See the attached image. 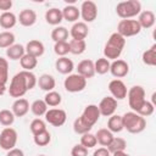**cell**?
<instances>
[{
    "instance_id": "1",
    "label": "cell",
    "mask_w": 156,
    "mask_h": 156,
    "mask_svg": "<svg viewBox=\"0 0 156 156\" xmlns=\"http://www.w3.org/2000/svg\"><path fill=\"white\" fill-rule=\"evenodd\" d=\"M37 80H38V78L35 77V74L33 72L23 71V69L20 71L11 79V83L9 87L10 96L15 98V99L22 98L28 90H32L37 85Z\"/></svg>"
},
{
    "instance_id": "2",
    "label": "cell",
    "mask_w": 156,
    "mask_h": 156,
    "mask_svg": "<svg viewBox=\"0 0 156 156\" xmlns=\"http://www.w3.org/2000/svg\"><path fill=\"white\" fill-rule=\"evenodd\" d=\"M124 46H126V39L122 35H119L117 32L112 33L104 46V57L107 58L108 61L110 60L115 61L119 58Z\"/></svg>"
},
{
    "instance_id": "3",
    "label": "cell",
    "mask_w": 156,
    "mask_h": 156,
    "mask_svg": "<svg viewBox=\"0 0 156 156\" xmlns=\"http://www.w3.org/2000/svg\"><path fill=\"white\" fill-rule=\"evenodd\" d=\"M122 123L123 129L132 134H139L146 128V119L133 111L126 112L122 116Z\"/></svg>"
},
{
    "instance_id": "4",
    "label": "cell",
    "mask_w": 156,
    "mask_h": 156,
    "mask_svg": "<svg viewBox=\"0 0 156 156\" xmlns=\"http://www.w3.org/2000/svg\"><path fill=\"white\" fill-rule=\"evenodd\" d=\"M141 12V4L138 0L121 1L116 6V13L122 20H130Z\"/></svg>"
},
{
    "instance_id": "5",
    "label": "cell",
    "mask_w": 156,
    "mask_h": 156,
    "mask_svg": "<svg viewBox=\"0 0 156 156\" xmlns=\"http://www.w3.org/2000/svg\"><path fill=\"white\" fill-rule=\"evenodd\" d=\"M127 98H128L129 107L132 108L133 112H138L146 101L145 90L141 85H133L132 88H129L127 91Z\"/></svg>"
},
{
    "instance_id": "6",
    "label": "cell",
    "mask_w": 156,
    "mask_h": 156,
    "mask_svg": "<svg viewBox=\"0 0 156 156\" xmlns=\"http://www.w3.org/2000/svg\"><path fill=\"white\" fill-rule=\"evenodd\" d=\"M140 32L141 27L139 26L136 20H121L117 24V33L124 39L128 37H134Z\"/></svg>"
},
{
    "instance_id": "7",
    "label": "cell",
    "mask_w": 156,
    "mask_h": 156,
    "mask_svg": "<svg viewBox=\"0 0 156 156\" xmlns=\"http://www.w3.org/2000/svg\"><path fill=\"white\" fill-rule=\"evenodd\" d=\"M63 87L68 93H79L85 89L87 79L78 73H71L65 78Z\"/></svg>"
},
{
    "instance_id": "8",
    "label": "cell",
    "mask_w": 156,
    "mask_h": 156,
    "mask_svg": "<svg viewBox=\"0 0 156 156\" xmlns=\"http://www.w3.org/2000/svg\"><path fill=\"white\" fill-rule=\"evenodd\" d=\"M17 139H18V135H17L16 129L11 127H5L0 132V147L6 151L11 150L16 146Z\"/></svg>"
},
{
    "instance_id": "9",
    "label": "cell",
    "mask_w": 156,
    "mask_h": 156,
    "mask_svg": "<svg viewBox=\"0 0 156 156\" xmlns=\"http://www.w3.org/2000/svg\"><path fill=\"white\" fill-rule=\"evenodd\" d=\"M44 116H45V121L54 127L63 126L67 119V113L62 108H48Z\"/></svg>"
},
{
    "instance_id": "10",
    "label": "cell",
    "mask_w": 156,
    "mask_h": 156,
    "mask_svg": "<svg viewBox=\"0 0 156 156\" xmlns=\"http://www.w3.org/2000/svg\"><path fill=\"white\" fill-rule=\"evenodd\" d=\"M79 12H80V17L83 18V22L90 23V22H94L98 17V6L94 1L87 0L82 2Z\"/></svg>"
},
{
    "instance_id": "11",
    "label": "cell",
    "mask_w": 156,
    "mask_h": 156,
    "mask_svg": "<svg viewBox=\"0 0 156 156\" xmlns=\"http://www.w3.org/2000/svg\"><path fill=\"white\" fill-rule=\"evenodd\" d=\"M108 90H110L112 98L116 99L117 101L127 98L128 89H127L126 84L123 83V80H121V79H112L108 83Z\"/></svg>"
},
{
    "instance_id": "12",
    "label": "cell",
    "mask_w": 156,
    "mask_h": 156,
    "mask_svg": "<svg viewBox=\"0 0 156 156\" xmlns=\"http://www.w3.org/2000/svg\"><path fill=\"white\" fill-rule=\"evenodd\" d=\"M98 108L100 111V115L104 117H110L115 115L117 108V100L112 96H105L101 99V101L98 105Z\"/></svg>"
},
{
    "instance_id": "13",
    "label": "cell",
    "mask_w": 156,
    "mask_h": 156,
    "mask_svg": "<svg viewBox=\"0 0 156 156\" xmlns=\"http://www.w3.org/2000/svg\"><path fill=\"white\" fill-rule=\"evenodd\" d=\"M80 117L83 118V121L89 124L90 127H94V124L99 121V118L101 117L100 115V111L98 108V105H94V104H90V105H87L80 115Z\"/></svg>"
},
{
    "instance_id": "14",
    "label": "cell",
    "mask_w": 156,
    "mask_h": 156,
    "mask_svg": "<svg viewBox=\"0 0 156 156\" xmlns=\"http://www.w3.org/2000/svg\"><path fill=\"white\" fill-rule=\"evenodd\" d=\"M128 72H129V65L124 60L117 58V60L112 61L111 65H110V73L116 79H119V78L126 77L128 74Z\"/></svg>"
},
{
    "instance_id": "15",
    "label": "cell",
    "mask_w": 156,
    "mask_h": 156,
    "mask_svg": "<svg viewBox=\"0 0 156 156\" xmlns=\"http://www.w3.org/2000/svg\"><path fill=\"white\" fill-rule=\"evenodd\" d=\"M77 73L82 77H84L85 79L93 78L95 76V68H94V61L85 58L82 60L78 65H77Z\"/></svg>"
},
{
    "instance_id": "16",
    "label": "cell",
    "mask_w": 156,
    "mask_h": 156,
    "mask_svg": "<svg viewBox=\"0 0 156 156\" xmlns=\"http://www.w3.org/2000/svg\"><path fill=\"white\" fill-rule=\"evenodd\" d=\"M88 34H89L88 24L84 23L83 21L73 23L69 30V35L72 37V39H77V40H84L88 37Z\"/></svg>"
},
{
    "instance_id": "17",
    "label": "cell",
    "mask_w": 156,
    "mask_h": 156,
    "mask_svg": "<svg viewBox=\"0 0 156 156\" xmlns=\"http://www.w3.org/2000/svg\"><path fill=\"white\" fill-rule=\"evenodd\" d=\"M17 22H20L21 26L23 27H32L37 22V13L34 10L30 9H24L20 12L17 17Z\"/></svg>"
},
{
    "instance_id": "18",
    "label": "cell",
    "mask_w": 156,
    "mask_h": 156,
    "mask_svg": "<svg viewBox=\"0 0 156 156\" xmlns=\"http://www.w3.org/2000/svg\"><path fill=\"white\" fill-rule=\"evenodd\" d=\"M136 21H138L139 26L141 27V29L143 28L144 29H149V28L154 27V24H155V21H156L155 13L152 11H150V10H144L138 15V20Z\"/></svg>"
},
{
    "instance_id": "19",
    "label": "cell",
    "mask_w": 156,
    "mask_h": 156,
    "mask_svg": "<svg viewBox=\"0 0 156 156\" xmlns=\"http://www.w3.org/2000/svg\"><path fill=\"white\" fill-rule=\"evenodd\" d=\"M26 49V54H29L34 57H40L44 55V51H45V46L44 44L40 41V40H37V39H33V40H29L27 43V45L24 46Z\"/></svg>"
},
{
    "instance_id": "20",
    "label": "cell",
    "mask_w": 156,
    "mask_h": 156,
    "mask_svg": "<svg viewBox=\"0 0 156 156\" xmlns=\"http://www.w3.org/2000/svg\"><path fill=\"white\" fill-rule=\"evenodd\" d=\"M55 68L58 73L61 74H71L72 71L74 69V63L71 58L63 56V57H58L55 62Z\"/></svg>"
},
{
    "instance_id": "21",
    "label": "cell",
    "mask_w": 156,
    "mask_h": 156,
    "mask_svg": "<svg viewBox=\"0 0 156 156\" xmlns=\"http://www.w3.org/2000/svg\"><path fill=\"white\" fill-rule=\"evenodd\" d=\"M29 102L27 99H23V98H20V99H16L12 104V113L15 115V117H23L28 113L29 111Z\"/></svg>"
},
{
    "instance_id": "22",
    "label": "cell",
    "mask_w": 156,
    "mask_h": 156,
    "mask_svg": "<svg viewBox=\"0 0 156 156\" xmlns=\"http://www.w3.org/2000/svg\"><path fill=\"white\" fill-rule=\"evenodd\" d=\"M62 17L65 21L67 22H78V18L80 17V12H79V9L74 5H67L65 6L62 10Z\"/></svg>"
},
{
    "instance_id": "23",
    "label": "cell",
    "mask_w": 156,
    "mask_h": 156,
    "mask_svg": "<svg viewBox=\"0 0 156 156\" xmlns=\"http://www.w3.org/2000/svg\"><path fill=\"white\" fill-rule=\"evenodd\" d=\"M45 21L51 24V26H58L62 21H63V17H62V11L57 7H52V9H49L46 12H45Z\"/></svg>"
},
{
    "instance_id": "24",
    "label": "cell",
    "mask_w": 156,
    "mask_h": 156,
    "mask_svg": "<svg viewBox=\"0 0 156 156\" xmlns=\"http://www.w3.org/2000/svg\"><path fill=\"white\" fill-rule=\"evenodd\" d=\"M37 84L39 85V88L44 91H51L54 90L55 85H56V82H55V78L51 76V74H48V73H44L41 74L38 80H37Z\"/></svg>"
},
{
    "instance_id": "25",
    "label": "cell",
    "mask_w": 156,
    "mask_h": 156,
    "mask_svg": "<svg viewBox=\"0 0 156 156\" xmlns=\"http://www.w3.org/2000/svg\"><path fill=\"white\" fill-rule=\"evenodd\" d=\"M95 138H96V141L98 144H100L101 146L104 147H107L108 144L112 141L113 139V134L107 129V128H101L99 129L96 133H95Z\"/></svg>"
},
{
    "instance_id": "26",
    "label": "cell",
    "mask_w": 156,
    "mask_h": 156,
    "mask_svg": "<svg viewBox=\"0 0 156 156\" xmlns=\"http://www.w3.org/2000/svg\"><path fill=\"white\" fill-rule=\"evenodd\" d=\"M16 23H17V17L13 12L7 11L0 15V26L4 29H11L16 26Z\"/></svg>"
},
{
    "instance_id": "27",
    "label": "cell",
    "mask_w": 156,
    "mask_h": 156,
    "mask_svg": "<svg viewBox=\"0 0 156 156\" xmlns=\"http://www.w3.org/2000/svg\"><path fill=\"white\" fill-rule=\"evenodd\" d=\"M24 54H26V49L21 44H13V45H11L10 48L6 49V56L12 61L21 60Z\"/></svg>"
},
{
    "instance_id": "28",
    "label": "cell",
    "mask_w": 156,
    "mask_h": 156,
    "mask_svg": "<svg viewBox=\"0 0 156 156\" xmlns=\"http://www.w3.org/2000/svg\"><path fill=\"white\" fill-rule=\"evenodd\" d=\"M107 129L113 133H119L123 130V123H122V116L119 115H112L108 117L107 121Z\"/></svg>"
},
{
    "instance_id": "29",
    "label": "cell",
    "mask_w": 156,
    "mask_h": 156,
    "mask_svg": "<svg viewBox=\"0 0 156 156\" xmlns=\"http://www.w3.org/2000/svg\"><path fill=\"white\" fill-rule=\"evenodd\" d=\"M141 60L146 66H155L156 65V44H152L150 49L145 50L141 55Z\"/></svg>"
},
{
    "instance_id": "30",
    "label": "cell",
    "mask_w": 156,
    "mask_h": 156,
    "mask_svg": "<svg viewBox=\"0 0 156 156\" xmlns=\"http://www.w3.org/2000/svg\"><path fill=\"white\" fill-rule=\"evenodd\" d=\"M127 147V141L123 138L119 136H113L112 141L108 144L107 150L110 151V154H115V152H119V151H124Z\"/></svg>"
},
{
    "instance_id": "31",
    "label": "cell",
    "mask_w": 156,
    "mask_h": 156,
    "mask_svg": "<svg viewBox=\"0 0 156 156\" xmlns=\"http://www.w3.org/2000/svg\"><path fill=\"white\" fill-rule=\"evenodd\" d=\"M68 29L66 27H62V26H57L52 29L51 32V39L55 41V43H58V41H67L68 39Z\"/></svg>"
},
{
    "instance_id": "32",
    "label": "cell",
    "mask_w": 156,
    "mask_h": 156,
    "mask_svg": "<svg viewBox=\"0 0 156 156\" xmlns=\"http://www.w3.org/2000/svg\"><path fill=\"white\" fill-rule=\"evenodd\" d=\"M20 63H21V67L23 68V71L32 72V69H34L38 65V58L29 54H24L22 56V58L20 60Z\"/></svg>"
},
{
    "instance_id": "33",
    "label": "cell",
    "mask_w": 156,
    "mask_h": 156,
    "mask_svg": "<svg viewBox=\"0 0 156 156\" xmlns=\"http://www.w3.org/2000/svg\"><path fill=\"white\" fill-rule=\"evenodd\" d=\"M44 101H45V104L48 105V107H49V106H50V107H56V106H58V105L61 104L62 96H61L60 93H57V91H55V90H51V91H48V93L45 94Z\"/></svg>"
},
{
    "instance_id": "34",
    "label": "cell",
    "mask_w": 156,
    "mask_h": 156,
    "mask_svg": "<svg viewBox=\"0 0 156 156\" xmlns=\"http://www.w3.org/2000/svg\"><path fill=\"white\" fill-rule=\"evenodd\" d=\"M29 108H30V111H32V113H33L34 116L40 117V116H44V115L46 113V111H48V105L45 104L44 100L38 99V100H34V101L32 102V105H30Z\"/></svg>"
},
{
    "instance_id": "35",
    "label": "cell",
    "mask_w": 156,
    "mask_h": 156,
    "mask_svg": "<svg viewBox=\"0 0 156 156\" xmlns=\"http://www.w3.org/2000/svg\"><path fill=\"white\" fill-rule=\"evenodd\" d=\"M69 52L73 55H82L85 49H87V43L85 40H77V39H72L69 43Z\"/></svg>"
},
{
    "instance_id": "36",
    "label": "cell",
    "mask_w": 156,
    "mask_h": 156,
    "mask_svg": "<svg viewBox=\"0 0 156 156\" xmlns=\"http://www.w3.org/2000/svg\"><path fill=\"white\" fill-rule=\"evenodd\" d=\"M15 34L10 30H4L0 33V48L1 49H7L11 45L15 44Z\"/></svg>"
},
{
    "instance_id": "37",
    "label": "cell",
    "mask_w": 156,
    "mask_h": 156,
    "mask_svg": "<svg viewBox=\"0 0 156 156\" xmlns=\"http://www.w3.org/2000/svg\"><path fill=\"white\" fill-rule=\"evenodd\" d=\"M110 65L111 62L105 58V57H100L94 62V68H95V74H106L107 72H110Z\"/></svg>"
},
{
    "instance_id": "38",
    "label": "cell",
    "mask_w": 156,
    "mask_h": 156,
    "mask_svg": "<svg viewBox=\"0 0 156 156\" xmlns=\"http://www.w3.org/2000/svg\"><path fill=\"white\" fill-rule=\"evenodd\" d=\"M91 128H93V127H90L89 124H87V123L83 121V118H82L80 116H79L78 118H76L74 122H73V130H74V133H77V134L83 135V134H85V133H89V132L91 130Z\"/></svg>"
},
{
    "instance_id": "39",
    "label": "cell",
    "mask_w": 156,
    "mask_h": 156,
    "mask_svg": "<svg viewBox=\"0 0 156 156\" xmlns=\"http://www.w3.org/2000/svg\"><path fill=\"white\" fill-rule=\"evenodd\" d=\"M33 141L37 146H46L51 141V134L46 129V130H44V132H41L37 135H33Z\"/></svg>"
},
{
    "instance_id": "40",
    "label": "cell",
    "mask_w": 156,
    "mask_h": 156,
    "mask_svg": "<svg viewBox=\"0 0 156 156\" xmlns=\"http://www.w3.org/2000/svg\"><path fill=\"white\" fill-rule=\"evenodd\" d=\"M15 115L12 113L11 110L4 108L0 111V124L4 127H11L15 122Z\"/></svg>"
},
{
    "instance_id": "41",
    "label": "cell",
    "mask_w": 156,
    "mask_h": 156,
    "mask_svg": "<svg viewBox=\"0 0 156 156\" xmlns=\"http://www.w3.org/2000/svg\"><path fill=\"white\" fill-rule=\"evenodd\" d=\"M29 129L33 135H37V134L46 130V123L41 118H34L29 124Z\"/></svg>"
},
{
    "instance_id": "42",
    "label": "cell",
    "mask_w": 156,
    "mask_h": 156,
    "mask_svg": "<svg viewBox=\"0 0 156 156\" xmlns=\"http://www.w3.org/2000/svg\"><path fill=\"white\" fill-rule=\"evenodd\" d=\"M80 144L87 147V149H91L94 146H96L98 141H96V138H95V134H91L90 132L89 133H85L80 136Z\"/></svg>"
},
{
    "instance_id": "43",
    "label": "cell",
    "mask_w": 156,
    "mask_h": 156,
    "mask_svg": "<svg viewBox=\"0 0 156 156\" xmlns=\"http://www.w3.org/2000/svg\"><path fill=\"white\" fill-rule=\"evenodd\" d=\"M9 80V62L0 56V83L6 84Z\"/></svg>"
},
{
    "instance_id": "44",
    "label": "cell",
    "mask_w": 156,
    "mask_h": 156,
    "mask_svg": "<svg viewBox=\"0 0 156 156\" xmlns=\"http://www.w3.org/2000/svg\"><path fill=\"white\" fill-rule=\"evenodd\" d=\"M54 51L57 56L60 57H63L66 56L68 52H69V45H68V41H58V43H55L54 45Z\"/></svg>"
},
{
    "instance_id": "45",
    "label": "cell",
    "mask_w": 156,
    "mask_h": 156,
    "mask_svg": "<svg viewBox=\"0 0 156 156\" xmlns=\"http://www.w3.org/2000/svg\"><path fill=\"white\" fill-rule=\"evenodd\" d=\"M154 110H155V105L152 104V102H150V101H145V104L140 107V110L138 111V112H135V113H138V115H140L141 117H147V116H151L152 113H154Z\"/></svg>"
},
{
    "instance_id": "46",
    "label": "cell",
    "mask_w": 156,
    "mask_h": 156,
    "mask_svg": "<svg viewBox=\"0 0 156 156\" xmlns=\"http://www.w3.org/2000/svg\"><path fill=\"white\" fill-rule=\"evenodd\" d=\"M71 156H88V149L82 144H76L71 150Z\"/></svg>"
},
{
    "instance_id": "47",
    "label": "cell",
    "mask_w": 156,
    "mask_h": 156,
    "mask_svg": "<svg viewBox=\"0 0 156 156\" xmlns=\"http://www.w3.org/2000/svg\"><path fill=\"white\" fill-rule=\"evenodd\" d=\"M12 7V1L11 0H0V10L2 12L10 11Z\"/></svg>"
},
{
    "instance_id": "48",
    "label": "cell",
    "mask_w": 156,
    "mask_h": 156,
    "mask_svg": "<svg viewBox=\"0 0 156 156\" xmlns=\"http://www.w3.org/2000/svg\"><path fill=\"white\" fill-rule=\"evenodd\" d=\"M93 156H111L110 151L107 150V147H99L93 152Z\"/></svg>"
},
{
    "instance_id": "49",
    "label": "cell",
    "mask_w": 156,
    "mask_h": 156,
    "mask_svg": "<svg viewBox=\"0 0 156 156\" xmlns=\"http://www.w3.org/2000/svg\"><path fill=\"white\" fill-rule=\"evenodd\" d=\"M6 156H24V152L18 147H13V149L7 151Z\"/></svg>"
},
{
    "instance_id": "50",
    "label": "cell",
    "mask_w": 156,
    "mask_h": 156,
    "mask_svg": "<svg viewBox=\"0 0 156 156\" xmlns=\"http://www.w3.org/2000/svg\"><path fill=\"white\" fill-rule=\"evenodd\" d=\"M5 93H6V84L0 83V96H1V95H4Z\"/></svg>"
},
{
    "instance_id": "51",
    "label": "cell",
    "mask_w": 156,
    "mask_h": 156,
    "mask_svg": "<svg viewBox=\"0 0 156 156\" xmlns=\"http://www.w3.org/2000/svg\"><path fill=\"white\" fill-rule=\"evenodd\" d=\"M112 156H130V155L127 154L126 151H119V152H115V154H112Z\"/></svg>"
},
{
    "instance_id": "52",
    "label": "cell",
    "mask_w": 156,
    "mask_h": 156,
    "mask_svg": "<svg viewBox=\"0 0 156 156\" xmlns=\"http://www.w3.org/2000/svg\"><path fill=\"white\" fill-rule=\"evenodd\" d=\"M38 156H45V155H38Z\"/></svg>"
}]
</instances>
